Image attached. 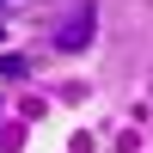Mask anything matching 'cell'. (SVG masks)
Segmentation results:
<instances>
[{
  "label": "cell",
  "mask_w": 153,
  "mask_h": 153,
  "mask_svg": "<svg viewBox=\"0 0 153 153\" xmlns=\"http://www.w3.org/2000/svg\"><path fill=\"white\" fill-rule=\"evenodd\" d=\"M92 31H98V19H92V6H86V12H74V19L61 25L55 43H61V49H80V43H92Z\"/></svg>",
  "instance_id": "6da1fadb"
},
{
  "label": "cell",
  "mask_w": 153,
  "mask_h": 153,
  "mask_svg": "<svg viewBox=\"0 0 153 153\" xmlns=\"http://www.w3.org/2000/svg\"><path fill=\"white\" fill-rule=\"evenodd\" d=\"M0 6H12V0H0Z\"/></svg>",
  "instance_id": "7a4b0ae2"
}]
</instances>
